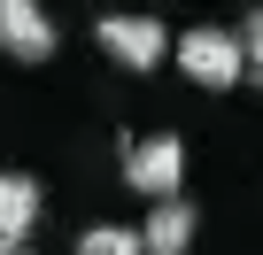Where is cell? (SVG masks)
<instances>
[{
	"instance_id": "obj_3",
	"label": "cell",
	"mask_w": 263,
	"mask_h": 255,
	"mask_svg": "<svg viewBox=\"0 0 263 255\" xmlns=\"http://www.w3.org/2000/svg\"><path fill=\"white\" fill-rule=\"evenodd\" d=\"M93 47L116 70H163V54H178V39L163 31V16H93Z\"/></svg>"
},
{
	"instance_id": "obj_8",
	"label": "cell",
	"mask_w": 263,
	"mask_h": 255,
	"mask_svg": "<svg viewBox=\"0 0 263 255\" xmlns=\"http://www.w3.org/2000/svg\"><path fill=\"white\" fill-rule=\"evenodd\" d=\"M232 31H240V47H248V85H263V8H248Z\"/></svg>"
},
{
	"instance_id": "obj_6",
	"label": "cell",
	"mask_w": 263,
	"mask_h": 255,
	"mask_svg": "<svg viewBox=\"0 0 263 255\" xmlns=\"http://www.w3.org/2000/svg\"><path fill=\"white\" fill-rule=\"evenodd\" d=\"M140 240H147V255H194V201H155Z\"/></svg>"
},
{
	"instance_id": "obj_9",
	"label": "cell",
	"mask_w": 263,
	"mask_h": 255,
	"mask_svg": "<svg viewBox=\"0 0 263 255\" xmlns=\"http://www.w3.org/2000/svg\"><path fill=\"white\" fill-rule=\"evenodd\" d=\"M0 255H31V247H0Z\"/></svg>"
},
{
	"instance_id": "obj_4",
	"label": "cell",
	"mask_w": 263,
	"mask_h": 255,
	"mask_svg": "<svg viewBox=\"0 0 263 255\" xmlns=\"http://www.w3.org/2000/svg\"><path fill=\"white\" fill-rule=\"evenodd\" d=\"M0 54L8 62H47L54 54V16L39 0H0Z\"/></svg>"
},
{
	"instance_id": "obj_5",
	"label": "cell",
	"mask_w": 263,
	"mask_h": 255,
	"mask_svg": "<svg viewBox=\"0 0 263 255\" xmlns=\"http://www.w3.org/2000/svg\"><path fill=\"white\" fill-rule=\"evenodd\" d=\"M39 209H47V193L31 170H0V247H31Z\"/></svg>"
},
{
	"instance_id": "obj_7",
	"label": "cell",
	"mask_w": 263,
	"mask_h": 255,
	"mask_svg": "<svg viewBox=\"0 0 263 255\" xmlns=\"http://www.w3.org/2000/svg\"><path fill=\"white\" fill-rule=\"evenodd\" d=\"M78 255H147V240H140V224L101 217V224H85V232H78Z\"/></svg>"
},
{
	"instance_id": "obj_1",
	"label": "cell",
	"mask_w": 263,
	"mask_h": 255,
	"mask_svg": "<svg viewBox=\"0 0 263 255\" xmlns=\"http://www.w3.org/2000/svg\"><path fill=\"white\" fill-rule=\"evenodd\" d=\"M201 93H232L240 77H248V47H240V31H224V24H194V31H178V54H171Z\"/></svg>"
},
{
	"instance_id": "obj_2",
	"label": "cell",
	"mask_w": 263,
	"mask_h": 255,
	"mask_svg": "<svg viewBox=\"0 0 263 255\" xmlns=\"http://www.w3.org/2000/svg\"><path fill=\"white\" fill-rule=\"evenodd\" d=\"M124 186L147 193V209H155V201H186V193H178V186H186V140H178V132L132 140V147H124Z\"/></svg>"
}]
</instances>
